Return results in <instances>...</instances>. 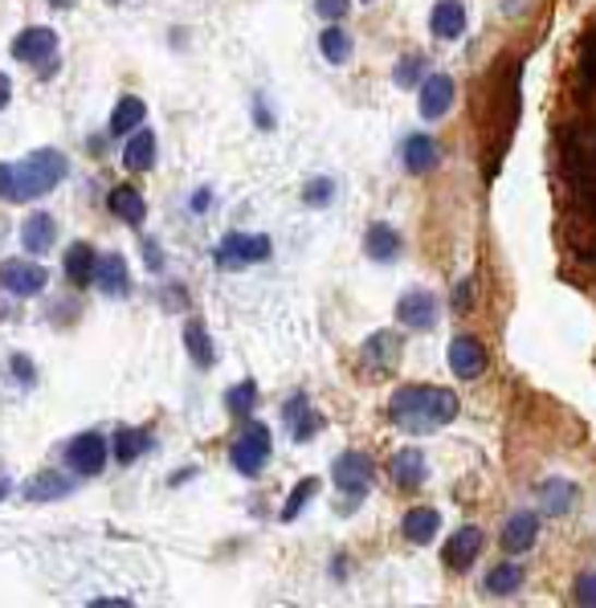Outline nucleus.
I'll list each match as a JSON object with an SVG mask.
<instances>
[{
	"instance_id": "f257e3e1",
	"label": "nucleus",
	"mask_w": 596,
	"mask_h": 608,
	"mask_svg": "<svg viewBox=\"0 0 596 608\" xmlns=\"http://www.w3.org/2000/svg\"><path fill=\"white\" fill-rule=\"evenodd\" d=\"M65 172H70V164L53 147H41L33 156L16 159V164H0V201L9 204L37 201V196H46V192L62 184Z\"/></svg>"
},
{
	"instance_id": "f03ea898",
	"label": "nucleus",
	"mask_w": 596,
	"mask_h": 608,
	"mask_svg": "<svg viewBox=\"0 0 596 608\" xmlns=\"http://www.w3.org/2000/svg\"><path fill=\"white\" fill-rule=\"evenodd\" d=\"M393 421L408 433H429L457 417V396L445 389H425V384H405L393 396Z\"/></svg>"
},
{
	"instance_id": "7ed1b4c3",
	"label": "nucleus",
	"mask_w": 596,
	"mask_h": 608,
	"mask_svg": "<svg viewBox=\"0 0 596 608\" xmlns=\"http://www.w3.org/2000/svg\"><path fill=\"white\" fill-rule=\"evenodd\" d=\"M229 462H234L237 474H246V478H253L258 469L270 462V429L258 421H246V429H241V437L234 441V450H229Z\"/></svg>"
},
{
	"instance_id": "20e7f679",
	"label": "nucleus",
	"mask_w": 596,
	"mask_h": 608,
	"mask_svg": "<svg viewBox=\"0 0 596 608\" xmlns=\"http://www.w3.org/2000/svg\"><path fill=\"white\" fill-rule=\"evenodd\" d=\"M331 478H335V486H339L344 494L360 499V494H368L372 482H377V466H372V457H368V453L351 450V453H339V457H335Z\"/></svg>"
},
{
	"instance_id": "39448f33",
	"label": "nucleus",
	"mask_w": 596,
	"mask_h": 608,
	"mask_svg": "<svg viewBox=\"0 0 596 608\" xmlns=\"http://www.w3.org/2000/svg\"><path fill=\"white\" fill-rule=\"evenodd\" d=\"M270 237L262 234H229L225 241L217 246V265L225 270H241V265H258L270 258Z\"/></svg>"
},
{
	"instance_id": "423d86ee",
	"label": "nucleus",
	"mask_w": 596,
	"mask_h": 608,
	"mask_svg": "<svg viewBox=\"0 0 596 608\" xmlns=\"http://www.w3.org/2000/svg\"><path fill=\"white\" fill-rule=\"evenodd\" d=\"M0 286L16 298H33L49 286V270L41 262H21V258H9V262H0Z\"/></svg>"
},
{
	"instance_id": "0eeeda50",
	"label": "nucleus",
	"mask_w": 596,
	"mask_h": 608,
	"mask_svg": "<svg viewBox=\"0 0 596 608\" xmlns=\"http://www.w3.org/2000/svg\"><path fill=\"white\" fill-rule=\"evenodd\" d=\"M107 450H110V441L103 433H79L65 445V462H70V469L82 474V478H95V474H103V466H107Z\"/></svg>"
},
{
	"instance_id": "6e6552de",
	"label": "nucleus",
	"mask_w": 596,
	"mask_h": 608,
	"mask_svg": "<svg viewBox=\"0 0 596 608\" xmlns=\"http://www.w3.org/2000/svg\"><path fill=\"white\" fill-rule=\"evenodd\" d=\"M478 551H482V530L478 527H457L450 535V544L441 547V560L450 572H470L474 560H478Z\"/></svg>"
},
{
	"instance_id": "1a4fd4ad",
	"label": "nucleus",
	"mask_w": 596,
	"mask_h": 608,
	"mask_svg": "<svg viewBox=\"0 0 596 608\" xmlns=\"http://www.w3.org/2000/svg\"><path fill=\"white\" fill-rule=\"evenodd\" d=\"M450 372L457 380H478V375L487 372V347L478 344L474 335H457L454 344H450Z\"/></svg>"
},
{
	"instance_id": "9d476101",
	"label": "nucleus",
	"mask_w": 596,
	"mask_h": 608,
	"mask_svg": "<svg viewBox=\"0 0 596 608\" xmlns=\"http://www.w3.org/2000/svg\"><path fill=\"white\" fill-rule=\"evenodd\" d=\"M58 53V33L46 25H33V29L16 33L13 37V58L16 62H46Z\"/></svg>"
},
{
	"instance_id": "9b49d317",
	"label": "nucleus",
	"mask_w": 596,
	"mask_h": 608,
	"mask_svg": "<svg viewBox=\"0 0 596 608\" xmlns=\"http://www.w3.org/2000/svg\"><path fill=\"white\" fill-rule=\"evenodd\" d=\"M396 319L413 331H425L438 323V298L429 295V290H408L401 302H396Z\"/></svg>"
},
{
	"instance_id": "f8f14e48",
	"label": "nucleus",
	"mask_w": 596,
	"mask_h": 608,
	"mask_svg": "<svg viewBox=\"0 0 596 608\" xmlns=\"http://www.w3.org/2000/svg\"><path fill=\"white\" fill-rule=\"evenodd\" d=\"M450 107H454V79L450 74H429L421 82V98H417L421 119H441Z\"/></svg>"
},
{
	"instance_id": "ddd939ff",
	"label": "nucleus",
	"mask_w": 596,
	"mask_h": 608,
	"mask_svg": "<svg viewBox=\"0 0 596 608\" xmlns=\"http://www.w3.org/2000/svg\"><path fill=\"white\" fill-rule=\"evenodd\" d=\"M363 363H368L372 372H393L396 363H401V335L377 331V335L363 344Z\"/></svg>"
},
{
	"instance_id": "4468645a",
	"label": "nucleus",
	"mask_w": 596,
	"mask_h": 608,
	"mask_svg": "<svg viewBox=\"0 0 596 608\" xmlns=\"http://www.w3.org/2000/svg\"><path fill=\"white\" fill-rule=\"evenodd\" d=\"M429 29L441 41H457L466 33V9H462V0H438L433 16H429Z\"/></svg>"
},
{
	"instance_id": "2eb2a0df",
	"label": "nucleus",
	"mask_w": 596,
	"mask_h": 608,
	"mask_svg": "<svg viewBox=\"0 0 596 608\" xmlns=\"http://www.w3.org/2000/svg\"><path fill=\"white\" fill-rule=\"evenodd\" d=\"M535 535H539V515L518 511V515H511V523L502 527V551H506V556H523V551L535 544Z\"/></svg>"
},
{
	"instance_id": "dca6fc26",
	"label": "nucleus",
	"mask_w": 596,
	"mask_h": 608,
	"mask_svg": "<svg viewBox=\"0 0 596 608\" xmlns=\"http://www.w3.org/2000/svg\"><path fill=\"white\" fill-rule=\"evenodd\" d=\"M53 241H58V220L49 217V213L25 217V225H21V246H25V253H49Z\"/></svg>"
},
{
	"instance_id": "f3484780",
	"label": "nucleus",
	"mask_w": 596,
	"mask_h": 608,
	"mask_svg": "<svg viewBox=\"0 0 596 608\" xmlns=\"http://www.w3.org/2000/svg\"><path fill=\"white\" fill-rule=\"evenodd\" d=\"M95 286L103 290V295L110 298H123L127 286H131V278H127V262L123 253H103L95 265Z\"/></svg>"
},
{
	"instance_id": "a211bd4d",
	"label": "nucleus",
	"mask_w": 596,
	"mask_h": 608,
	"mask_svg": "<svg viewBox=\"0 0 596 608\" xmlns=\"http://www.w3.org/2000/svg\"><path fill=\"white\" fill-rule=\"evenodd\" d=\"M123 164H127V172H147V168L156 164V135H152L147 127L131 131V140H127V147H123Z\"/></svg>"
},
{
	"instance_id": "6ab92c4d",
	"label": "nucleus",
	"mask_w": 596,
	"mask_h": 608,
	"mask_svg": "<svg viewBox=\"0 0 596 608\" xmlns=\"http://www.w3.org/2000/svg\"><path fill=\"white\" fill-rule=\"evenodd\" d=\"M389 474H393V482L401 486V490H417V486L425 482V453L421 450H396Z\"/></svg>"
},
{
	"instance_id": "aec40b11",
	"label": "nucleus",
	"mask_w": 596,
	"mask_h": 608,
	"mask_svg": "<svg viewBox=\"0 0 596 608\" xmlns=\"http://www.w3.org/2000/svg\"><path fill=\"white\" fill-rule=\"evenodd\" d=\"M438 530H441V515L433 506H413L405 515V523H401V535H405L408 544H429Z\"/></svg>"
},
{
	"instance_id": "412c9836",
	"label": "nucleus",
	"mask_w": 596,
	"mask_h": 608,
	"mask_svg": "<svg viewBox=\"0 0 596 608\" xmlns=\"http://www.w3.org/2000/svg\"><path fill=\"white\" fill-rule=\"evenodd\" d=\"M95 265L98 253L86 241H74L70 253H65V278L74 282V286H95Z\"/></svg>"
},
{
	"instance_id": "4be33fe9",
	"label": "nucleus",
	"mask_w": 596,
	"mask_h": 608,
	"mask_svg": "<svg viewBox=\"0 0 596 608\" xmlns=\"http://www.w3.org/2000/svg\"><path fill=\"white\" fill-rule=\"evenodd\" d=\"M107 208L115 213L119 220H127V225H140L143 217H147V201H143L135 188H110V196H107Z\"/></svg>"
},
{
	"instance_id": "5701e85b",
	"label": "nucleus",
	"mask_w": 596,
	"mask_h": 608,
	"mask_svg": "<svg viewBox=\"0 0 596 608\" xmlns=\"http://www.w3.org/2000/svg\"><path fill=\"white\" fill-rule=\"evenodd\" d=\"M143 119H147L143 98L127 94V98H119V103H115V110H110V131H115V135H131V131H140Z\"/></svg>"
},
{
	"instance_id": "b1692460",
	"label": "nucleus",
	"mask_w": 596,
	"mask_h": 608,
	"mask_svg": "<svg viewBox=\"0 0 596 608\" xmlns=\"http://www.w3.org/2000/svg\"><path fill=\"white\" fill-rule=\"evenodd\" d=\"M405 168L413 176H421V172H429L433 164H438V143L429 140V135H408L405 140Z\"/></svg>"
},
{
	"instance_id": "393cba45",
	"label": "nucleus",
	"mask_w": 596,
	"mask_h": 608,
	"mask_svg": "<svg viewBox=\"0 0 596 608\" xmlns=\"http://www.w3.org/2000/svg\"><path fill=\"white\" fill-rule=\"evenodd\" d=\"M363 250L372 253L377 262H393L396 253H401V237H396L393 225H384V220H377V225L368 229V237H363Z\"/></svg>"
},
{
	"instance_id": "a878e982",
	"label": "nucleus",
	"mask_w": 596,
	"mask_h": 608,
	"mask_svg": "<svg viewBox=\"0 0 596 608\" xmlns=\"http://www.w3.org/2000/svg\"><path fill=\"white\" fill-rule=\"evenodd\" d=\"M70 478L65 474H53V469H46V474H37L29 486H25V499L29 502H49V499H62V494H70Z\"/></svg>"
},
{
	"instance_id": "bb28decb",
	"label": "nucleus",
	"mask_w": 596,
	"mask_h": 608,
	"mask_svg": "<svg viewBox=\"0 0 596 608\" xmlns=\"http://www.w3.org/2000/svg\"><path fill=\"white\" fill-rule=\"evenodd\" d=\"M319 49H323V58H327L331 65H344L347 58H351V37H347L335 21H327V29L319 33Z\"/></svg>"
},
{
	"instance_id": "cd10ccee",
	"label": "nucleus",
	"mask_w": 596,
	"mask_h": 608,
	"mask_svg": "<svg viewBox=\"0 0 596 608\" xmlns=\"http://www.w3.org/2000/svg\"><path fill=\"white\" fill-rule=\"evenodd\" d=\"M286 421H290V433H295V441H311V437L319 433V425H323L311 413V408H307V401H302V396L286 405Z\"/></svg>"
},
{
	"instance_id": "c85d7f7f",
	"label": "nucleus",
	"mask_w": 596,
	"mask_h": 608,
	"mask_svg": "<svg viewBox=\"0 0 596 608\" xmlns=\"http://www.w3.org/2000/svg\"><path fill=\"white\" fill-rule=\"evenodd\" d=\"M147 445H152V433H147V429H119L115 441H110V450H115L119 462H135Z\"/></svg>"
},
{
	"instance_id": "c756f323",
	"label": "nucleus",
	"mask_w": 596,
	"mask_h": 608,
	"mask_svg": "<svg viewBox=\"0 0 596 608\" xmlns=\"http://www.w3.org/2000/svg\"><path fill=\"white\" fill-rule=\"evenodd\" d=\"M518 584H523V568H518V563H499L487 576V593L511 596V593H518Z\"/></svg>"
},
{
	"instance_id": "7c9ffc66",
	"label": "nucleus",
	"mask_w": 596,
	"mask_h": 608,
	"mask_svg": "<svg viewBox=\"0 0 596 608\" xmlns=\"http://www.w3.org/2000/svg\"><path fill=\"white\" fill-rule=\"evenodd\" d=\"M184 344H189V351H192V359L201 363V368H213V339H208V331L201 327V323H189L184 327Z\"/></svg>"
},
{
	"instance_id": "2f4dec72",
	"label": "nucleus",
	"mask_w": 596,
	"mask_h": 608,
	"mask_svg": "<svg viewBox=\"0 0 596 608\" xmlns=\"http://www.w3.org/2000/svg\"><path fill=\"white\" fill-rule=\"evenodd\" d=\"M225 405H229V413H234V417H250L253 405H258V384H253V380H241V384H237V389L225 396Z\"/></svg>"
},
{
	"instance_id": "473e14b6",
	"label": "nucleus",
	"mask_w": 596,
	"mask_h": 608,
	"mask_svg": "<svg viewBox=\"0 0 596 608\" xmlns=\"http://www.w3.org/2000/svg\"><path fill=\"white\" fill-rule=\"evenodd\" d=\"M421 82H425V58L421 53H408L405 62L396 65V86L413 91V86H421Z\"/></svg>"
},
{
	"instance_id": "72a5a7b5",
	"label": "nucleus",
	"mask_w": 596,
	"mask_h": 608,
	"mask_svg": "<svg viewBox=\"0 0 596 608\" xmlns=\"http://www.w3.org/2000/svg\"><path fill=\"white\" fill-rule=\"evenodd\" d=\"M314 490H319V482H314V478H302V482L290 490V499H286V506H283L286 523H290V518H298V511H302V506L314 499Z\"/></svg>"
},
{
	"instance_id": "f704fd0d",
	"label": "nucleus",
	"mask_w": 596,
	"mask_h": 608,
	"mask_svg": "<svg viewBox=\"0 0 596 608\" xmlns=\"http://www.w3.org/2000/svg\"><path fill=\"white\" fill-rule=\"evenodd\" d=\"M331 196H335V184H331V180H311V184L302 188V201L314 204V208H319V204H327Z\"/></svg>"
},
{
	"instance_id": "c9c22d12",
	"label": "nucleus",
	"mask_w": 596,
	"mask_h": 608,
	"mask_svg": "<svg viewBox=\"0 0 596 608\" xmlns=\"http://www.w3.org/2000/svg\"><path fill=\"white\" fill-rule=\"evenodd\" d=\"M581 79L596 82V29L588 33V41H584V49H581Z\"/></svg>"
},
{
	"instance_id": "e433bc0d",
	"label": "nucleus",
	"mask_w": 596,
	"mask_h": 608,
	"mask_svg": "<svg viewBox=\"0 0 596 608\" xmlns=\"http://www.w3.org/2000/svg\"><path fill=\"white\" fill-rule=\"evenodd\" d=\"M347 9H351V0H314V13L323 21H344Z\"/></svg>"
},
{
	"instance_id": "4c0bfd02",
	"label": "nucleus",
	"mask_w": 596,
	"mask_h": 608,
	"mask_svg": "<svg viewBox=\"0 0 596 608\" xmlns=\"http://www.w3.org/2000/svg\"><path fill=\"white\" fill-rule=\"evenodd\" d=\"M572 596H576V605H596V572H584V576L576 580Z\"/></svg>"
},
{
	"instance_id": "58836bf2",
	"label": "nucleus",
	"mask_w": 596,
	"mask_h": 608,
	"mask_svg": "<svg viewBox=\"0 0 596 608\" xmlns=\"http://www.w3.org/2000/svg\"><path fill=\"white\" fill-rule=\"evenodd\" d=\"M544 499H548V506H560V511H568V506H572V486H556V482H551L548 490H544Z\"/></svg>"
},
{
	"instance_id": "ea45409f",
	"label": "nucleus",
	"mask_w": 596,
	"mask_h": 608,
	"mask_svg": "<svg viewBox=\"0 0 596 608\" xmlns=\"http://www.w3.org/2000/svg\"><path fill=\"white\" fill-rule=\"evenodd\" d=\"M13 372L21 375L25 384H29V380H33V368H29V359H25V356H13Z\"/></svg>"
},
{
	"instance_id": "a19ab883",
	"label": "nucleus",
	"mask_w": 596,
	"mask_h": 608,
	"mask_svg": "<svg viewBox=\"0 0 596 608\" xmlns=\"http://www.w3.org/2000/svg\"><path fill=\"white\" fill-rule=\"evenodd\" d=\"M9 98H13V82H9V74H0V110L9 107Z\"/></svg>"
},
{
	"instance_id": "79ce46f5",
	"label": "nucleus",
	"mask_w": 596,
	"mask_h": 608,
	"mask_svg": "<svg viewBox=\"0 0 596 608\" xmlns=\"http://www.w3.org/2000/svg\"><path fill=\"white\" fill-rule=\"evenodd\" d=\"M49 9H70V4H79V0H46Z\"/></svg>"
},
{
	"instance_id": "37998d69",
	"label": "nucleus",
	"mask_w": 596,
	"mask_h": 608,
	"mask_svg": "<svg viewBox=\"0 0 596 608\" xmlns=\"http://www.w3.org/2000/svg\"><path fill=\"white\" fill-rule=\"evenodd\" d=\"M4 494H9V482H0V502H4Z\"/></svg>"
},
{
	"instance_id": "c03bdc74",
	"label": "nucleus",
	"mask_w": 596,
	"mask_h": 608,
	"mask_svg": "<svg viewBox=\"0 0 596 608\" xmlns=\"http://www.w3.org/2000/svg\"><path fill=\"white\" fill-rule=\"evenodd\" d=\"M588 258H593V262H596V246H593V253H588Z\"/></svg>"
}]
</instances>
